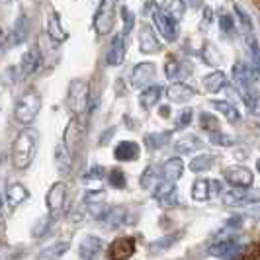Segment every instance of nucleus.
<instances>
[{
  "instance_id": "obj_1",
  "label": "nucleus",
  "mask_w": 260,
  "mask_h": 260,
  "mask_svg": "<svg viewBox=\"0 0 260 260\" xmlns=\"http://www.w3.org/2000/svg\"><path fill=\"white\" fill-rule=\"evenodd\" d=\"M36 149H38V141H36V133L31 129H24L16 143L12 147V162L16 169L24 170L31 165L34 156H36Z\"/></svg>"
},
{
  "instance_id": "obj_2",
  "label": "nucleus",
  "mask_w": 260,
  "mask_h": 260,
  "mask_svg": "<svg viewBox=\"0 0 260 260\" xmlns=\"http://www.w3.org/2000/svg\"><path fill=\"white\" fill-rule=\"evenodd\" d=\"M233 80H235V86L237 90L241 94L243 102L256 114V92L250 88V82L254 80L256 82V77H250V69L245 63H237L233 67Z\"/></svg>"
},
{
  "instance_id": "obj_3",
  "label": "nucleus",
  "mask_w": 260,
  "mask_h": 260,
  "mask_svg": "<svg viewBox=\"0 0 260 260\" xmlns=\"http://www.w3.org/2000/svg\"><path fill=\"white\" fill-rule=\"evenodd\" d=\"M39 108H41V96H39L36 90H27L26 94L18 100L14 116H16V119H18L20 123L29 125V123L36 119V116L39 114Z\"/></svg>"
},
{
  "instance_id": "obj_4",
  "label": "nucleus",
  "mask_w": 260,
  "mask_h": 260,
  "mask_svg": "<svg viewBox=\"0 0 260 260\" xmlns=\"http://www.w3.org/2000/svg\"><path fill=\"white\" fill-rule=\"evenodd\" d=\"M88 98H90V90H88V82L86 80H73L71 82V88H69V106L71 110L80 116L84 112V108L88 104Z\"/></svg>"
},
{
  "instance_id": "obj_5",
  "label": "nucleus",
  "mask_w": 260,
  "mask_h": 260,
  "mask_svg": "<svg viewBox=\"0 0 260 260\" xmlns=\"http://www.w3.org/2000/svg\"><path fill=\"white\" fill-rule=\"evenodd\" d=\"M153 20H155V27L158 29V34L162 38L167 39V41H176V38H178V22L167 10H162L160 6L155 4Z\"/></svg>"
},
{
  "instance_id": "obj_6",
  "label": "nucleus",
  "mask_w": 260,
  "mask_h": 260,
  "mask_svg": "<svg viewBox=\"0 0 260 260\" xmlns=\"http://www.w3.org/2000/svg\"><path fill=\"white\" fill-rule=\"evenodd\" d=\"M114 8H116V4H114L112 0L100 2L98 12H96V16H94V27H96V31H98L100 36H104V34H108V31H112V27H114V22H116Z\"/></svg>"
},
{
  "instance_id": "obj_7",
  "label": "nucleus",
  "mask_w": 260,
  "mask_h": 260,
  "mask_svg": "<svg viewBox=\"0 0 260 260\" xmlns=\"http://www.w3.org/2000/svg\"><path fill=\"white\" fill-rule=\"evenodd\" d=\"M135 252V241L131 237H117L108 248L110 260H129Z\"/></svg>"
},
{
  "instance_id": "obj_8",
  "label": "nucleus",
  "mask_w": 260,
  "mask_h": 260,
  "mask_svg": "<svg viewBox=\"0 0 260 260\" xmlns=\"http://www.w3.org/2000/svg\"><path fill=\"white\" fill-rule=\"evenodd\" d=\"M65 198H67V186L63 182H55L49 188L45 202H47V209H49L51 215L61 213V209L65 206Z\"/></svg>"
},
{
  "instance_id": "obj_9",
  "label": "nucleus",
  "mask_w": 260,
  "mask_h": 260,
  "mask_svg": "<svg viewBox=\"0 0 260 260\" xmlns=\"http://www.w3.org/2000/svg\"><path fill=\"white\" fill-rule=\"evenodd\" d=\"M223 176L231 186H237L241 190H245L252 184V172L245 167H229L227 170H223Z\"/></svg>"
},
{
  "instance_id": "obj_10",
  "label": "nucleus",
  "mask_w": 260,
  "mask_h": 260,
  "mask_svg": "<svg viewBox=\"0 0 260 260\" xmlns=\"http://www.w3.org/2000/svg\"><path fill=\"white\" fill-rule=\"evenodd\" d=\"M139 49L145 55H151L160 49V43L155 36V29L149 26V24H141L139 26Z\"/></svg>"
},
{
  "instance_id": "obj_11",
  "label": "nucleus",
  "mask_w": 260,
  "mask_h": 260,
  "mask_svg": "<svg viewBox=\"0 0 260 260\" xmlns=\"http://www.w3.org/2000/svg\"><path fill=\"white\" fill-rule=\"evenodd\" d=\"M82 137H84V129H82V125L73 119V121L69 123L67 131H65V139L61 141L63 147L67 149V153L71 155V158L75 156V149H77V145L82 141Z\"/></svg>"
},
{
  "instance_id": "obj_12",
  "label": "nucleus",
  "mask_w": 260,
  "mask_h": 260,
  "mask_svg": "<svg viewBox=\"0 0 260 260\" xmlns=\"http://www.w3.org/2000/svg\"><path fill=\"white\" fill-rule=\"evenodd\" d=\"M125 51H127V45H125V38L121 34L114 36L112 39V45L108 49V55H106V63L112 67L121 65L123 59H125Z\"/></svg>"
},
{
  "instance_id": "obj_13",
  "label": "nucleus",
  "mask_w": 260,
  "mask_h": 260,
  "mask_svg": "<svg viewBox=\"0 0 260 260\" xmlns=\"http://www.w3.org/2000/svg\"><path fill=\"white\" fill-rule=\"evenodd\" d=\"M155 73L156 67L153 63H139V65L133 67V71H131V84L135 88H141V86H145L151 78L155 77Z\"/></svg>"
},
{
  "instance_id": "obj_14",
  "label": "nucleus",
  "mask_w": 260,
  "mask_h": 260,
  "mask_svg": "<svg viewBox=\"0 0 260 260\" xmlns=\"http://www.w3.org/2000/svg\"><path fill=\"white\" fill-rule=\"evenodd\" d=\"M156 202H160V206L165 208H170V206H176V188L174 184L170 182H160L155 186V192H153Z\"/></svg>"
},
{
  "instance_id": "obj_15",
  "label": "nucleus",
  "mask_w": 260,
  "mask_h": 260,
  "mask_svg": "<svg viewBox=\"0 0 260 260\" xmlns=\"http://www.w3.org/2000/svg\"><path fill=\"white\" fill-rule=\"evenodd\" d=\"M102 247H104V243L98 237H84L80 247H78V254L82 260H94L100 254Z\"/></svg>"
},
{
  "instance_id": "obj_16",
  "label": "nucleus",
  "mask_w": 260,
  "mask_h": 260,
  "mask_svg": "<svg viewBox=\"0 0 260 260\" xmlns=\"http://www.w3.org/2000/svg\"><path fill=\"white\" fill-rule=\"evenodd\" d=\"M182 172H184V162L182 158H178V156L170 158V160H167L162 165V178H165V182L174 184L182 176Z\"/></svg>"
},
{
  "instance_id": "obj_17",
  "label": "nucleus",
  "mask_w": 260,
  "mask_h": 260,
  "mask_svg": "<svg viewBox=\"0 0 260 260\" xmlns=\"http://www.w3.org/2000/svg\"><path fill=\"white\" fill-rule=\"evenodd\" d=\"M139 153H141V149L135 141H121L114 151L117 160H123V162H131V160L139 158Z\"/></svg>"
},
{
  "instance_id": "obj_18",
  "label": "nucleus",
  "mask_w": 260,
  "mask_h": 260,
  "mask_svg": "<svg viewBox=\"0 0 260 260\" xmlns=\"http://www.w3.org/2000/svg\"><path fill=\"white\" fill-rule=\"evenodd\" d=\"M169 98L170 102H176V104H182L186 100H190V98H194L196 92L192 86H188V84H184V82H174V84H170L169 88Z\"/></svg>"
},
{
  "instance_id": "obj_19",
  "label": "nucleus",
  "mask_w": 260,
  "mask_h": 260,
  "mask_svg": "<svg viewBox=\"0 0 260 260\" xmlns=\"http://www.w3.org/2000/svg\"><path fill=\"white\" fill-rule=\"evenodd\" d=\"M47 34H49V38L55 41V43H63L67 39V34L63 26H61V20H59V14L51 10L49 12V18H47Z\"/></svg>"
},
{
  "instance_id": "obj_20",
  "label": "nucleus",
  "mask_w": 260,
  "mask_h": 260,
  "mask_svg": "<svg viewBox=\"0 0 260 260\" xmlns=\"http://www.w3.org/2000/svg\"><path fill=\"white\" fill-rule=\"evenodd\" d=\"M27 31H29V20H27L26 16H20V18L16 20V24H14L12 34H10V45H20V43H24L27 38Z\"/></svg>"
},
{
  "instance_id": "obj_21",
  "label": "nucleus",
  "mask_w": 260,
  "mask_h": 260,
  "mask_svg": "<svg viewBox=\"0 0 260 260\" xmlns=\"http://www.w3.org/2000/svg\"><path fill=\"white\" fill-rule=\"evenodd\" d=\"M86 206L94 217H104L106 213V202H104V192H92L86 196Z\"/></svg>"
},
{
  "instance_id": "obj_22",
  "label": "nucleus",
  "mask_w": 260,
  "mask_h": 260,
  "mask_svg": "<svg viewBox=\"0 0 260 260\" xmlns=\"http://www.w3.org/2000/svg\"><path fill=\"white\" fill-rule=\"evenodd\" d=\"M237 250V243H235L233 239H225V237H219L217 239V243H213L211 248H209V254L211 256H217V258H223V256H227V254H231Z\"/></svg>"
},
{
  "instance_id": "obj_23",
  "label": "nucleus",
  "mask_w": 260,
  "mask_h": 260,
  "mask_svg": "<svg viewBox=\"0 0 260 260\" xmlns=\"http://www.w3.org/2000/svg\"><path fill=\"white\" fill-rule=\"evenodd\" d=\"M6 198H8V204H10V208H18L22 202H26L27 198H29V192H27L26 188L22 186V184H10L8 186V192H6Z\"/></svg>"
},
{
  "instance_id": "obj_24",
  "label": "nucleus",
  "mask_w": 260,
  "mask_h": 260,
  "mask_svg": "<svg viewBox=\"0 0 260 260\" xmlns=\"http://www.w3.org/2000/svg\"><path fill=\"white\" fill-rule=\"evenodd\" d=\"M160 94H162V86H160V84L149 86V88H145V90L139 94V104L143 106L145 110H151V108L158 102Z\"/></svg>"
},
{
  "instance_id": "obj_25",
  "label": "nucleus",
  "mask_w": 260,
  "mask_h": 260,
  "mask_svg": "<svg viewBox=\"0 0 260 260\" xmlns=\"http://www.w3.org/2000/svg\"><path fill=\"white\" fill-rule=\"evenodd\" d=\"M39 63H41V57H39L38 49H29V51L22 57V75L24 77H29L38 71Z\"/></svg>"
},
{
  "instance_id": "obj_26",
  "label": "nucleus",
  "mask_w": 260,
  "mask_h": 260,
  "mask_svg": "<svg viewBox=\"0 0 260 260\" xmlns=\"http://www.w3.org/2000/svg\"><path fill=\"white\" fill-rule=\"evenodd\" d=\"M172 137V131H162V133H149L145 135V145L149 151H156L160 149L162 145L169 143V139Z\"/></svg>"
},
{
  "instance_id": "obj_27",
  "label": "nucleus",
  "mask_w": 260,
  "mask_h": 260,
  "mask_svg": "<svg viewBox=\"0 0 260 260\" xmlns=\"http://www.w3.org/2000/svg\"><path fill=\"white\" fill-rule=\"evenodd\" d=\"M69 250V243H55L49 248L41 250L36 260H59Z\"/></svg>"
},
{
  "instance_id": "obj_28",
  "label": "nucleus",
  "mask_w": 260,
  "mask_h": 260,
  "mask_svg": "<svg viewBox=\"0 0 260 260\" xmlns=\"http://www.w3.org/2000/svg\"><path fill=\"white\" fill-rule=\"evenodd\" d=\"M227 84V77L223 75L221 71H217V73H211V75H208V77L204 78V88L208 92H219Z\"/></svg>"
},
{
  "instance_id": "obj_29",
  "label": "nucleus",
  "mask_w": 260,
  "mask_h": 260,
  "mask_svg": "<svg viewBox=\"0 0 260 260\" xmlns=\"http://www.w3.org/2000/svg\"><path fill=\"white\" fill-rule=\"evenodd\" d=\"M254 200L256 198H248L247 194H243V192H237V190H231V192H227V194L223 196V204L225 206H247V204H254Z\"/></svg>"
},
{
  "instance_id": "obj_30",
  "label": "nucleus",
  "mask_w": 260,
  "mask_h": 260,
  "mask_svg": "<svg viewBox=\"0 0 260 260\" xmlns=\"http://www.w3.org/2000/svg\"><path fill=\"white\" fill-rule=\"evenodd\" d=\"M184 233H186V231H176V233H172V235H165L162 239L155 241V243L151 245V248H153V250H158V252H160V250H167V248H170L174 243H178L184 237Z\"/></svg>"
},
{
  "instance_id": "obj_31",
  "label": "nucleus",
  "mask_w": 260,
  "mask_h": 260,
  "mask_svg": "<svg viewBox=\"0 0 260 260\" xmlns=\"http://www.w3.org/2000/svg\"><path fill=\"white\" fill-rule=\"evenodd\" d=\"M213 106L217 108V112H221L223 116L227 117V121H231V123H235V121H239V119H241V114L237 112V108H233V106L229 104V102H223V100H217V102H213Z\"/></svg>"
},
{
  "instance_id": "obj_32",
  "label": "nucleus",
  "mask_w": 260,
  "mask_h": 260,
  "mask_svg": "<svg viewBox=\"0 0 260 260\" xmlns=\"http://www.w3.org/2000/svg\"><path fill=\"white\" fill-rule=\"evenodd\" d=\"M192 198L198 202H206L209 198V180H196L192 186Z\"/></svg>"
},
{
  "instance_id": "obj_33",
  "label": "nucleus",
  "mask_w": 260,
  "mask_h": 260,
  "mask_svg": "<svg viewBox=\"0 0 260 260\" xmlns=\"http://www.w3.org/2000/svg\"><path fill=\"white\" fill-rule=\"evenodd\" d=\"M200 125H202L204 131H208L209 135L221 131L219 129V119L215 116H211V114H202V116H200Z\"/></svg>"
},
{
  "instance_id": "obj_34",
  "label": "nucleus",
  "mask_w": 260,
  "mask_h": 260,
  "mask_svg": "<svg viewBox=\"0 0 260 260\" xmlns=\"http://www.w3.org/2000/svg\"><path fill=\"white\" fill-rule=\"evenodd\" d=\"M202 57L208 65H219L221 63V55L217 53V49L211 45V43H206L204 49H202Z\"/></svg>"
},
{
  "instance_id": "obj_35",
  "label": "nucleus",
  "mask_w": 260,
  "mask_h": 260,
  "mask_svg": "<svg viewBox=\"0 0 260 260\" xmlns=\"http://www.w3.org/2000/svg\"><path fill=\"white\" fill-rule=\"evenodd\" d=\"M71 155L67 153V149L63 147V143L57 145V165H59V169L63 170V172H69L71 170Z\"/></svg>"
},
{
  "instance_id": "obj_36",
  "label": "nucleus",
  "mask_w": 260,
  "mask_h": 260,
  "mask_svg": "<svg viewBox=\"0 0 260 260\" xmlns=\"http://www.w3.org/2000/svg\"><path fill=\"white\" fill-rule=\"evenodd\" d=\"M108 182H110V186H114V188H117V190H121V188H125L127 180H125L123 170L112 169L110 170V174H108Z\"/></svg>"
},
{
  "instance_id": "obj_37",
  "label": "nucleus",
  "mask_w": 260,
  "mask_h": 260,
  "mask_svg": "<svg viewBox=\"0 0 260 260\" xmlns=\"http://www.w3.org/2000/svg\"><path fill=\"white\" fill-rule=\"evenodd\" d=\"M211 162H213V158H211L209 155H200V156H196L194 160L190 162V170H192V172H202V170H209Z\"/></svg>"
},
{
  "instance_id": "obj_38",
  "label": "nucleus",
  "mask_w": 260,
  "mask_h": 260,
  "mask_svg": "<svg viewBox=\"0 0 260 260\" xmlns=\"http://www.w3.org/2000/svg\"><path fill=\"white\" fill-rule=\"evenodd\" d=\"M198 147H200V141L196 137H186L182 141H178L174 149H176V153H192Z\"/></svg>"
},
{
  "instance_id": "obj_39",
  "label": "nucleus",
  "mask_w": 260,
  "mask_h": 260,
  "mask_svg": "<svg viewBox=\"0 0 260 260\" xmlns=\"http://www.w3.org/2000/svg\"><path fill=\"white\" fill-rule=\"evenodd\" d=\"M165 71H167V77L169 78L178 77V75H180V63H178V59H176V57H169V59H167Z\"/></svg>"
},
{
  "instance_id": "obj_40",
  "label": "nucleus",
  "mask_w": 260,
  "mask_h": 260,
  "mask_svg": "<svg viewBox=\"0 0 260 260\" xmlns=\"http://www.w3.org/2000/svg\"><path fill=\"white\" fill-rule=\"evenodd\" d=\"M209 139H211V143L219 145V147H231V145H233V139H231L229 135L221 133V131H217V133H211V135H209Z\"/></svg>"
},
{
  "instance_id": "obj_41",
  "label": "nucleus",
  "mask_w": 260,
  "mask_h": 260,
  "mask_svg": "<svg viewBox=\"0 0 260 260\" xmlns=\"http://www.w3.org/2000/svg\"><path fill=\"white\" fill-rule=\"evenodd\" d=\"M192 108H186L182 114H180V117H178V121H176V127H174V131H180L184 129V127H188L190 123H192Z\"/></svg>"
},
{
  "instance_id": "obj_42",
  "label": "nucleus",
  "mask_w": 260,
  "mask_h": 260,
  "mask_svg": "<svg viewBox=\"0 0 260 260\" xmlns=\"http://www.w3.org/2000/svg\"><path fill=\"white\" fill-rule=\"evenodd\" d=\"M121 18L125 20V26H123V34H121V36L125 38V36H127V34L131 31V27H133V14H131L129 10H127V6H121Z\"/></svg>"
},
{
  "instance_id": "obj_43",
  "label": "nucleus",
  "mask_w": 260,
  "mask_h": 260,
  "mask_svg": "<svg viewBox=\"0 0 260 260\" xmlns=\"http://www.w3.org/2000/svg\"><path fill=\"white\" fill-rule=\"evenodd\" d=\"M104 169L102 167H94V169H90V172L84 176V182H90V180H94V182H98V180H102L104 178Z\"/></svg>"
},
{
  "instance_id": "obj_44",
  "label": "nucleus",
  "mask_w": 260,
  "mask_h": 260,
  "mask_svg": "<svg viewBox=\"0 0 260 260\" xmlns=\"http://www.w3.org/2000/svg\"><path fill=\"white\" fill-rule=\"evenodd\" d=\"M219 26H221V29L225 31V34L233 31V27H235L233 18H231L229 14H221V16H219Z\"/></svg>"
},
{
  "instance_id": "obj_45",
  "label": "nucleus",
  "mask_w": 260,
  "mask_h": 260,
  "mask_svg": "<svg viewBox=\"0 0 260 260\" xmlns=\"http://www.w3.org/2000/svg\"><path fill=\"white\" fill-rule=\"evenodd\" d=\"M151 174H153V169H151V167H147L143 178H141V186H143V188H151Z\"/></svg>"
},
{
  "instance_id": "obj_46",
  "label": "nucleus",
  "mask_w": 260,
  "mask_h": 260,
  "mask_svg": "<svg viewBox=\"0 0 260 260\" xmlns=\"http://www.w3.org/2000/svg\"><path fill=\"white\" fill-rule=\"evenodd\" d=\"M2 38H4V34H2V29H0V43H2Z\"/></svg>"
},
{
  "instance_id": "obj_47",
  "label": "nucleus",
  "mask_w": 260,
  "mask_h": 260,
  "mask_svg": "<svg viewBox=\"0 0 260 260\" xmlns=\"http://www.w3.org/2000/svg\"><path fill=\"white\" fill-rule=\"evenodd\" d=\"M0 211H2V198H0Z\"/></svg>"
}]
</instances>
